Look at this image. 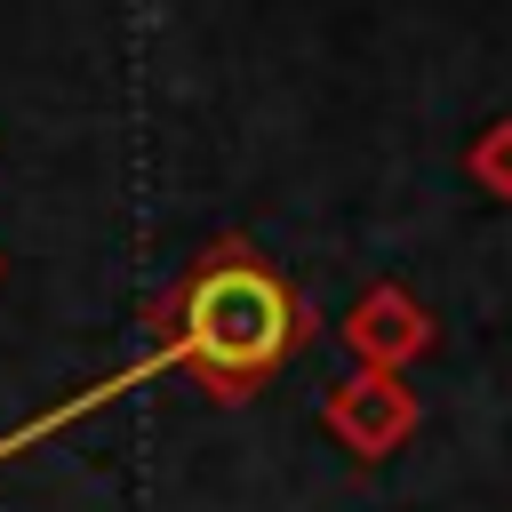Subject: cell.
Here are the masks:
<instances>
[{"label":"cell","mask_w":512,"mask_h":512,"mask_svg":"<svg viewBox=\"0 0 512 512\" xmlns=\"http://www.w3.org/2000/svg\"><path fill=\"white\" fill-rule=\"evenodd\" d=\"M296 328V304L288 288L264 272V264H216L192 280V312H184V344L176 360H200L208 376H248V368H272L280 344Z\"/></svg>","instance_id":"cell-1"}]
</instances>
